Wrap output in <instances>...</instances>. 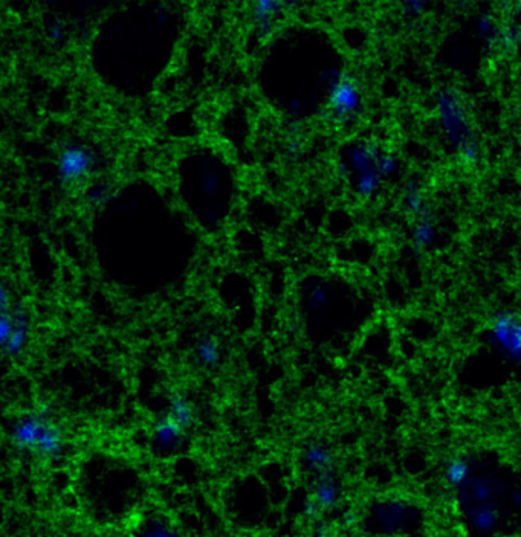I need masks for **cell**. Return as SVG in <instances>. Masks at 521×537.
I'll use <instances>...</instances> for the list:
<instances>
[{"mask_svg":"<svg viewBox=\"0 0 521 537\" xmlns=\"http://www.w3.org/2000/svg\"><path fill=\"white\" fill-rule=\"evenodd\" d=\"M327 116L337 126L347 127L361 118L364 94L360 81L343 69H332L326 84Z\"/></svg>","mask_w":521,"mask_h":537,"instance_id":"3","label":"cell"},{"mask_svg":"<svg viewBox=\"0 0 521 537\" xmlns=\"http://www.w3.org/2000/svg\"><path fill=\"white\" fill-rule=\"evenodd\" d=\"M185 432L187 429L182 428L166 414L153 425L152 440L155 446L159 447V451H175L184 443Z\"/></svg>","mask_w":521,"mask_h":537,"instance_id":"10","label":"cell"},{"mask_svg":"<svg viewBox=\"0 0 521 537\" xmlns=\"http://www.w3.org/2000/svg\"><path fill=\"white\" fill-rule=\"evenodd\" d=\"M499 22L496 17L489 13L480 14L476 20V33L479 39L483 43L489 46V48H496L497 37H499L500 31Z\"/></svg>","mask_w":521,"mask_h":537,"instance_id":"18","label":"cell"},{"mask_svg":"<svg viewBox=\"0 0 521 537\" xmlns=\"http://www.w3.org/2000/svg\"><path fill=\"white\" fill-rule=\"evenodd\" d=\"M473 475V463H471L470 458L462 457V455L450 458L444 469L445 483L448 484L450 489L456 490V492L463 489Z\"/></svg>","mask_w":521,"mask_h":537,"instance_id":"12","label":"cell"},{"mask_svg":"<svg viewBox=\"0 0 521 537\" xmlns=\"http://www.w3.org/2000/svg\"><path fill=\"white\" fill-rule=\"evenodd\" d=\"M430 5L427 2H421V0H411V2H404L401 4L402 13L408 17H421L422 14L427 13Z\"/></svg>","mask_w":521,"mask_h":537,"instance_id":"21","label":"cell"},{"mask_svg":"<svg viewBox=\"0 0 521 537\" xmlns=\"http://www.w3.org/2000/svg\"><path fill=\"white\" fill-rule=\"evenodd\" d=\"M496 48L503 54H514L521 49V23L509 22L500 26Z\"/></svg>","mask_w":521,"mask_h":537,"instance_id":"16","label":"cell"},{"mask_svg":"<svg viewBox=\"0 0 521 537\" xmlns=\"http://www.w3.org/2000/svg\"><path fill=\"white\" fill-rule=\"evenodd\" d=\"M402 206H404L405 213L413 217V220L430 216L427 196H425L421 182L415 181V179L405 182L404 188H402Z\"/></svg>","mask_w":521,"mask_h":537,"instance_id":"11","label":"cell"},{"mask_svg":"<svg viewBox=\"0 0 521 537\" xmlns=\"http://www.w3.org/2000/svg\"><path fill=\"white\" fill-rule=\"evenodd\" d=\"M143 537H179L175 530L164 524V522H153L146 531L143 533Z\"/></svg>","mask_w":521,"mask_h":537,"instance_id":"20","label":"cell"},{"mask_svg":"<svg viewBox=\"0 0 521 537\" xmlns=\"http://www.w3.org/2000/svg\"><path fill=\"white\" fill-rule=\"evenodd\" d=\"M196 361L201 367L214 368L221 362L222 348L221 342L214 335L202 336L196 345Z\"/></svg>","mask_w":521,"mask_h":537,"instance_id":"15","label":"cell"},{"mask_svg":"<svg viewBox=\"0 0 521 537\" xmlns=\"http://www.w3.org/2000/svg\"><path fill=\"white\" fill-rule=\"evenodd\" d=\"M167 415L184 429L190 428L195 422V409L184 396H175L170 399Z\"/></svg>","mask_w":521,"mask_h":537,"instance_id":"17","label":"cell"},{"mask_svg":"<svg viewBox=\"0 0 521 537\" xmlns=\"http://www.w3.org/2000/svg\"><path fill=\"white\" fill-rule=\"evenodd\" d=\"M488 342L503 359L521 367V313L500 310L492 316L488 325Z\"/></svg>","mask_w":521,"mask_h":537,"instance_id":"6","label":"cell"},{"mask_svg":"<svg viewBox=\"0 0 521 537\" xmlns=\"http://www.w3.org/2000/svg\"><path fill=\"white\" fill-rule=\"evenodd\" d=\"M436 116L442 133L456 155L479 144L474 138L468 106L453 87H442L441 91L437 92Z\"/></svg>","mask_w":521,"mask_h":537,"instance_id":"4","label":"cell"},{"mask_svg":"<svg viewBox=\"0 0 521 537\" xmlns=\"http://www.w3.org/2000/svg\"><path fill=\"white\" fill-rule=\"evenodd\" d=\"M49 40H51L52 43H60L62 42L63 36H65V33H63V28L60 25H54L51 29H49Z\"/></svg>","mask_w":521,"mask_h":537,"instance_id":"22","label":"cell"},{"mask_svg":"<svg viewBox=\"0 0 521 537\" xmlns=\"http://www.w3.org/2000/svg\"><path fill=\"white\" fill-rule=\"evenodd\" d=\"M31 324L30 315L23 309L22 306L13 307V330H11L10 338L2 345L4 354L10 359L20 356L25 350L28 339H30Z\"/></svg>","mask_w":521,"mask_h":537,"instance_id":"9","label":"cell"},{"mask_svg":"<svg viewBox=\"0 0 521 537\" xmlns=\"http://www.w3.org/2000/svg\"><path fill=\"white\" fill-rule=\"evenodd\" d=\"M11 443L19 451L30 452L43 460H60L65 454V435L43 409L28 412L14 423Z\"/></svg>","mask_w":521,"mask_h":537,"instance_id":"2","label":"cell"},{"mask_svg":"<svg viewBox=\"0 0 521 537\" xmlns=\"http://www.w3.org/2000/svg\"><path fill=\"white\" fill-rule=\"evenodd\" d=\"M434 238H436V228H434L431 214L430 216L413 220V226H411V248L418 252L427 251L433 245Z\"/></svg>","mask_w":521,"mask_h":537,"instance_id":"14","label":"cell"},{"mask_svg":"<svg viewBox=\"0 0 521 537\" xmlns=\"http://www.w3.org/2000/svg\"><path fill=\"white\" fill-rule=\"evenodd\" d=\"M288 7H291V4L274 2V0H263V2H254V4H251V26H253L256 36L259 39H268V37H271Z\"/></svg>","mask_w":521,"mask_h":537,"instance_id":"8","label":"cell"},{"mask_svg":"<svg viewBox=\"0 0 521 537\" xmlns=\"http://www.w3.org/2000/svg\"><path fill=\"white\" fill-rule=\"evenodd\" d=\"M301 460L309 470L317 472L318 475L324 472H332V466H334V455L326 446L320 443H311L306 446L303 455H301Z\"/></svg>","mask_w":521,"mask_h":537,"instance_id":"13","label":"cell"},{"mask_svg":"<svg viewBox=\"0 0 521 537\" xmlns=\"http://www.w3.org/2000/svg\"><path fill=\"white\" fill-rule=\"evenodd\" d=\"M398 167L395 153L370 139L350 142L338 161V171L361 200L378 196L382 184L395 176Z\"/></svg>","mask_w":521,"mask_h":537,"instance_id":"1","label":"cell"},{"mask_svg":"<svg viewBox=\"0 0 521 537\" xmlns=\"http://www.w3.org/2000/svg\"><path fill=\"white\" fill-rule=\"evenodd\" d=\"M97 167L94 148L83 142H68L56 158L57 181L63 187L85 184Z\"/></svg>","mask_w":521,"mask_h":537,"instance_id":"5","label":"cell"},{"mask_svg":"<svg viewBox=\"0 0 521 537\" xmlns=\"http://www.w3.org/2000/svg\"><path fill=\"white\" fill-rule=\"evenodd\" d=\"M111 194V188L106 187V185H94V187L89 188L86 199H88V205L92 206V208H101L111 200Z\"/></svg>","mask_w":521,"mask_h":537,"instance_id":"19","label":"cell"},{"mask_svg":"<svg viewBox=\"0 0 521 537\" xmlns=\"http://www.w3.org/2000/svg\"><path fill=\"white\" fill-rule=\"evenodd\" d=\"M341 490L335 480L334 473L324 472L318 475L311 496L305 502V515L308 518H317L321 513L329 512L340 502Z\"/></svg>","mask_w":521,"mask_h":537,"instance_id":"7","label":"cell"}]
</instances>
